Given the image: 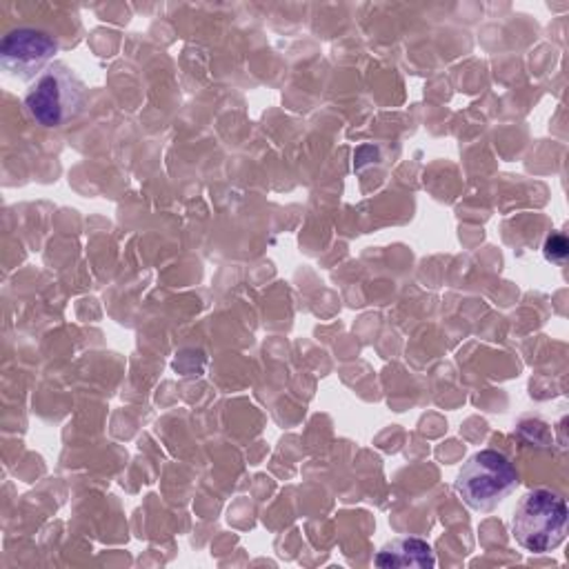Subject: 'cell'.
<instances>
[{
	"label": "cell",
	"mask_w": 569,
	"mask_h": 569,
	"mask_svg": "<svg viewBox=\"0 0 569 569\" xmlns=\"http://www.w3.org/2000/svg\"><path fill=\"white\" fill-rule=\"evenodd\" d=\"M567 502L558 491L533 489L525 493L513 513L516 542L533 553L556 549L567 536Z\"/></svg>",
	"instance_id": "cell-1"
},
{
	"label": "cell",
	"mask_w": 569,
	"mask_h": 569,
	"mask_svg": "<svg viewBox=\"0 0 569 569\" xmlns=\"http://www.w3.org/2000/svg\"><path fill=\"white\" fill-rule=\"evenodd\" d=\"M82 102L84 87L62 62H51L24 93L29 116L42 127H62L78 116Z\"/></svg>",
	"instance_id": "cell-2"
},
{
	"label": "cell",
	"mask_w": 569,
	"mask_h": 569,
	"mask_svg": "<svg viewBox=\"0 0 569 569\" xmlns=\"http://www.w3.org/2000/svg\"><path fill=\"white\" fill-rule=\"evenodd\" d=\"M516 467L505 453L496 449H482L473 453L456 478L458 496L476 511L493 509L516 489Z\"/></svg>",
	"instance_id": "cell-3"
},
{
	"label": "cell",
	"mask_w": 569,
	"mask_h": 569,
	"mask_svg": "<svg viewBox=\"0 0 569 569\" xmlns=\"http://www.w3.org/2000/svg\"><path fill=\"white\" fill-rule=\"evenodd\" d=\"M56 51L58 42L51 33L36 27H18L2 38L0 64L7 76L31 80L49 67Z\"/></svg>",
	"instance_id": "cell-4"
},
{
	"label": "cell",
	"mask_w": 569,
	"mask_h": 569,
	"mask_svg": "<svg viewBox=\"0 0 569 569\" xmlns=\"http://www.w3.org/2000/svg\"><path fill=\"white\" fill-rule=\"evenodd\" d=\"M378 567H418L429 569L436 565V556L431 551V545L416 536H405L387 542L373 558Z\"/></svg>",
	"instance_id": "cell-5"
},
{
	"label": "cell",
	"mask_w": 569,
	"mask_h": 569,
	"mask_svg": "<svg viewBox=\"0 0 569 569\" xmlns=\"http://www.w3.org/2000/svg\"><path fill=\"white\" fill-rule=\"evenodd\" d=\"M545 256L547 260H553V262H562L565 256H567V242L562 236H549L547 242H545Z\"/></svg>",
	"instance_id": "cell-6"
}]
</instances>
